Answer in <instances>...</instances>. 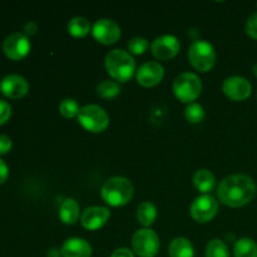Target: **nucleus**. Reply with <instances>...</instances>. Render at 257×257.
I'll list each match as a JSON object with an SVG mask.
<instances>
[{
  "mask_svg": "<svg viewBox=\"0 0 257 257\" xmlns=\"http://www.w3.org/2000/svg\"><path fill=\"white\" fill-rule=\"evenodd\" d=\"M37 30H38V25L37 23L34 22H28L24 27V32L27 37L28 35H34L35 33H37Z\"/></svg>",
  "mask_w": 257,
  "mask_h": 257,
  "instance_id": "obj_33",
  "label": "nucleus"
},
{
  "mask_svg": "<svg viewBox=\"0 0 257 257\" xmlns=\"http://www.w3.org/2000/svg\"><path fill=\"white\" fill-rule=\"evenodd\" d=\"M94 39L104 45L114 44L120 38V28L114 20L99 19L94 23L92 28Z\"/></svg>",
  "mask_w": 257,
  "mask_h": 257,
  "instance_id": "obj_10",
  "label": "nucleus"
},
{
  "mask_svg": "<svg viewBox=\"0 0 257 257\" xmlns=\"http://www.w3.org/2000/svg\"><path fill=\"white\" fill-rule=\"evenodd\" d=\"M205 109L198 103H190L185 109V118L193 124L202 122L205 119Z\"/></svg>",
  "mask_w": 257,
  "mask_h": 257,
  "instance_id": "obj_25",
  "label": "nucleus"
},
{
  "mask_svg": "<svg viewBox=\"0 0 257 257\" xmlns=\"http://www.w3.org/2000/svg\"><path fill=\"white\" fill-rule=\"evenodd\" d=\"M97 93L103 99H113L120 93V87L113 80H103L97 87Z\"/></svg>",
  "mask_w": 257,
  "mask_h": 257,
  "instance_id": "obj_23",
  "label": "nucleus"
},
{
  "mask_svg": "<svg viewBox=\"0 0 257 257\" xmlns=\"http://www.w3.org/2000/svg\"><path fill=\"white\" fill-rule=\"evenodd\" d=\"M105 70L114 80L125 83L136 72V62L132 55L123 49H113L105 55Z\"/></svg>",
  "mask_w": 257,
  "mask_h": 257,
  "instance_id": "obj_2",
  "label": "nucleus"
},
{
  "mask_svg": "<svg viewBox=\"0 0 257 257\" xmlns=\"http://www.w3.org/2000/svg\"><path fill=\"white\" fill-rule=\"evenodd\" d=\"M163 77H165V70L158 62L145 63L138 68L137 73H136L137 82L146 88L157 85L158 83L162 82Z\"/></svg>",
  "mask_w": 257,
  "mask_h": 257,
  "instance_id": "obj_14",
  "label": "nucleus"
},
{
  "mask_svg": "<svg viewBox=\"0 0 257 257\" xmlns=\"http://www.w3.org/2000/svg\"><path fill=\"white\" fill-rule=\"evenodd\" d=\"M246 33L250 38L257 40V12L253 13L246 22Z\"/></svg>",
  "mask_w": 257,
  "mask_h": 257,
  "instance_id": "obj_28",
  "label": "nucleus"
},
{
  "mask_svg": "<svg viewBox=\"0 0 257 257\" xmlns=\"http://www.w3.org/2000/svg\"><path fill=\"white\" fill-rule=\"evenodd\" d=\"M188 60L198 72H210L216 64V52L206 40H196L188 49Z\"/></svg>",
  "mask_w": 257,
  "mask_h": 257,
  "instance_id": "obj_4",
  "label": "nucleus"
},
{
  "mask_svg": "<svg viewBox=\"0 0 257 257\" xmlns=\"http://www.w3.org/2000/svg\"><path fill=\"white\" fill-rule=\"evenodd\" d=\"M30 48L29 38L23 33H13L8 35L3 43V52L12 60L24 59L29 54Z\"/></svg>",
  "mask_w": 257,
  "mask_h": 257,
  "instance_id": "obj_9",
  "label": "nucleus"
},
{
  "mask_svg": "<svg viewBox=\"0 0 257 257\" xmlns=\"http://www.w3.org/2000/svg\"><path fill=\"white\" fill-rule=\"evenodd\" d=\"M13 147L12 140L8 136L0 135V155H7Z\"/></svg>",
  "mask_w": 257,
  "mask_h": 257,
  "instance_id": "obj_30",
  "label": "nucleus"
},
{
  "mask_svg": "<svg viewBox=\"0 0 257 257\" xmlns=\"http://www.w3.org/2000/svg\"><path fill=\"white\" fill-rule=\"evenodd\" d=\"M110 257H135V253L127 247H119L113 251Z\"/></svg>",
  "mask_w": 257,
  "mask_h": 257,
  "instance_id": "obj_31",
  "label": "nucleus"
},
{
  "mask_svg": "<svg viewBox=\"0 0 257 257\" xmlns=\"http://www.w3.org/2000/svg\"><path fill=\"white\" fill-rule=\"evenodd\" d=\"M222 90L226 97H228L230 99L241 102V100H245L250 97L252 87L246 78L240 77V75H233V77L225 79L222 84Z\"/></svg>",
  "mask_w": 257,
  "mask_h": 257,
  "instance_id": "obj_12",
  "label": "nucleus"
},
{
  "mask_svg": "<svg viewBox=\"0 0 257 257\" xmlns=\"http://www.w3.org/2000/svg\"><path fill=\"white\" fill-rule=\"evenodd\" d=\"M12 115V107L8 102L0 99V125L7 123Z\"/></svg>",
  "mask_w": 257,
  "mask_h": 257,
  "instance_id": "obj_29",
  "label": "nucleus"
},
{
  "mask_svg": "<svg viewBox=\"0 0 257 257\" xmlns=\"http://www.w3.org/2000/svg\"><path fill=\"white\" fill-rule=\"evenodd\" d=\"M133 192H135V188L128 178L115 176L105 181L100 195L107 205L112 207H120V206L127 205L132 200Z\"/></svg>",
  "mask_w": 257,
  "mask_h": 257,
  "instance_id": "obj_3",
  "label": "nucleus"
},
{
  "mask_svg": "<svg viewBox=\"0 0 257 257\" xmlns=\"http://www.w3.org/2000/svg\"><path fill=\"white\" fill-rule=\"evenodd\" d=\"M0 90L10 99H20L29 92V84L22 75L9 74L0 82Z\"/></svg>",
  "mask_w": 257,
  "mask_h": 257,
  "instance_id": "obj_15",
  "label": "nucleus"
},
{
  "mask_svg": "<svg viewBox=\"0 0 257 257\" xmlns=\"http://www.w3.org/2000/svg\"><path fill=\"white\" fill-rule=\"evenodd\" d=\"M59 112L64 118L72 119L79 114L80 108L77 100L73 98H67V99L62 100V103L59 104Z\"/></svg>",
  "mask_w": 257,
  "mask_h": 257,
  "instance_id": "obj_26",
  "label": "nucleus"
},
{
  "mask_svg": "<svg viewBox=\"0 0 257 257\" xmlns=\"http://www.w3.org/2000/svg\"><path fill=\"white\" fill-rule=\"evenodd\" d=\"M148 47H150V43L143 37H135L128 43V50H130V53L136 55H141L146 53Z\"/></svg>",
  "mask_w": 257,
  "mask_h": 257,
  "instance_id": "obj_27",
  "label": "nucleus"
},
{
  "mask_svg": "<svg viewBox=\"0 0 257 257\" xmlns=\"http://www.w3.org/2000/svg\"><path fill=\"white\" fill-rule=\"evenodd\" d=\"M8 176H9V168L4 161L0 160V185H3L7 181Z\"/></svg>",
  "mask_w": 257,
  "mask_h": 257,
  "instance_id": "obj_32",
  "label": "nucleus"
},
{
  "mask_svg": "<svg viewBox=\"0 0 257 257\" xmlns=\"http://www.w3.org/2000/svg\"><path fill=\"white\" fill-rule=\"evenodd\" d=\"M133 251L140 257H155L160 251V238L150 228L138 230L132 237Z\"/></svg>",
  "mask_w": 257,
  "mask_h": 257,
  "instance_id": "obj_7",
  "label": "nucleus"
},
{
  "mask_svg": "<svg viewBox=\"0 0 257 257\" xmlns=\"http://www.w3.org/2000/svg\"><path fill=\"white\" fill-rule=\"evenodd\" d=\"M255 181L246 175H232L222 180L217 188V197L228 207H242L255 198Z\"/></svg>",
  "mask_w": 257,
  "mask_h": 257,
  "instance_id": "obj_1",
  "label": "nucleus"
},
{
  "mask_svg": "<svg viewBox=\"0 0 257 257\" xmlns=\"http://www.w3.org/2000/svg\"><path fill=\"white\" fill-rule=\"evenodd\" d=\"M157 218V208L150 201L142 202L137 208V220L145 228L153 225Z\"/></svg>",
  "mask_w": 257,
  "mask_h": 257,
  "instance_id": "obj_20",
  "label": "nucleus"
},
{
  "mask_svg": "<svg viewBox=\"0 0 257 257\" xmlns=\"http://www.w3.org/2000/svg\"><path fill=\"white\" fill-rule=\"evenodd\" d=\"M193 185H195L196 190L200 191L201 193L208 195L211 191L215 190L216 177L211 171L201 168V170L196 171L195 176H193Z\"/></svg>",
  "mask_w": 257,
  "mask_h": 257,
  "instance_id": "obj_17",
  "label": "nucleus"
},
{
  "mask_svg": "<svg viewBox=\"0 0 257 257\" xmlns=\"http://www.w3.org/2000/svg\"><path fill=\"white\" fill-rule=\"evenodd\" d=\"M218 212V202L211 195H202L195 198L190 207V213L196 222L206 223L215 218Z\"/></svg>",
  "mask_w": 257,
  "mask_h": 257,
  "instance_id": "obj_8",
  "label": "nucleus"
},
{
  "mask_svg": "<svg viewBox=\"0 0 257 257\" xmlns=\"http://www.w3.org/2000/svg\"><path fill=\"white\" fill-rule=\"evenodd\" d=\"M79 205L74 198H67L60 203L59 217L65 225H74L79 218Z\"/></svg>",
  "mask_w": 257,
  "mask_h": 257,
  "instance_id": "obj_18",
  "label": "nucleus"
},
{
  "mask_svg": "<svg viewBox=\"0 0 257 257\" xmlns=\"http://www.w3.org/2000/svg\"><path fill=\"white\" fill-rule=\"evenodd\" d=\"M206 257H230V251L223 241L215 238L207 243Z\"/></svg>",
  "mask_w": 257,
  "mask_h": 257,
  "instance_id": "obj_24",
  "label": "nucleus"
},
{
  "mask_svg": "<svg viewBox=\"0 0 257 257\" xmlns=\"http://www.w3.org/2000/svg\"><path fill=\"white\" fill-rule=\"evenodd\" d=\"M48 257H62V251L58 250V248H50V250H48Z\"/></svg>",
  "mask_w": 257,
  "mask_h": 257,
  "instance_id": "obj_34",
  "label": "nucleus"
},
{
  "mask_svg": "<svg viewBox=\"0 0 257 257\" xmlns=\"http://www.w3.org/2000/svg\"><path fill=\"white\" fill-rule=\"evenodd\" d=\"M110 212L107 207L103 206H92L83 211L80 215V223L84 228L89 231H95L102 228L109 220Z\"/></svg>",
  "mask_w": 257,
  "mask_h": 257,
  "instance_id": "obj_13",
  "label": "nucleus"
},
{
  "mask_svg": "<svg viewBox=\"0 0 257 257\" xmlns=\"http://www.w3.org/2000/svg\"><path fill=\"white\" fill-rule=\"evenodd\" d=\"M62 257H90L92 256V246L88 241L80 237L68 238L63 243Z\"/></svg>",
  "mask_w": 257,
  "mask_h": 257,
  "instance_id": "obj_16",
  "label": "nucleus"
},
{
  "mask_svg": "<svg viewBox=\"0 0 257 257\" xmlns=\"http://www.w3.org/2000/svg\"><path fill=\"white\" fill-rule=\"evenodd\" d=\"M253 74H255V77L257 78V64H255V67H253Z\"/></svg>",
  "mask_w": 257,
  "mask_h": 257,
  "instance_id": "obj_35",
  "label": "nucleus"
},
{
  "mask_svg": "<svg viewBox=\"0 0 257 257\" xmlns=\"http://www.w3.org/2000/svg\"><path fill=\"white\" fill-rule=\"evenodd\" d=\"M92 27L87 18L75 17L68 23V32L74 38H84L90 32Z\"/></svg>",
  "mask_w": 257,
  "mask_h": 257,
  "instance_id": "obj_21",
  "label": "nucleus"
},
{
  "mask_svg": "<svg viewBox=\"0 0 257 257\" xmlns=\"http://www.w3.org/2000/svg\"><path fill=\"white\" fill-rule=\"evenodd\" d=\"M78 122L84 130L92 133H100L109 124V117L102 107L97 104H88L80 108Z\"/></svg>",
  "mask_w": 257,
  "mask_h": 257,
  "instance_id": "obj_6",
  "label": "nucleus"
},
{
  "mask_svg": "<svg viewBox=\"0 0 257 257\" xmlns=\"http://www.w3.org/2000/svg\"><path fill=\"white\" fill-rule=\"evenodd\" d=\"M170 257H195V248L186 237H176L168 247Z\"/></svg>",
  "mask_w": 257,
  "mask_h": 257,
  "instance_id": "obj_19",
  "label": "nucleus"
},
{
  "mask_svg": "<svg viewBox=\"0 0 257 257\" xmlns=\"http://www.w3.org/2000/svg\"><path fill=\"white\" fill-rule=\"evenodd\" d=\"M180 40L175 35H162L153 40L151 50L158 60L173 59L180 53Z\"/></svg>",
  "mask_w": 257,
  "mask_h": 257,
  "instance_id": "obj_11",
  "label": "nucleus"
},
{
  "mask_svg": "<svg viewBox=\"0 0 257 257\" xmlns=\"http://www.w3.org/2000/svg\"><path fill=\"white\" fill-rule=\"evenodd\" d=\"M233 253L235 257H257V243L252 238H240L233 246Z\"/></svg>",
  "mask_w": 257,
  "mask_h": 257,
  "instance_id": "obj_22",
  "label": "nucleus"
},
{
  "mask_svg": "<svg viewBox=\"0 0 257 257\" xmlns=\"http://www.w3.org/2000/svg\"><path fill=\"white\" fill-rule=\"evenodd\" d=\"M202 92V82L195 73H182L173 82V93L183 103H192Z\"/></svg>",
  "mask_w": 257,
  "mask_h": 257,
  "instance_id": "obj_5",
  "label": "nucleus"
}]
</instances>
